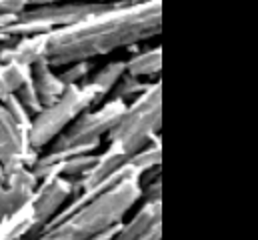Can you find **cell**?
<instances>
[{
	"instance_id": "cell-9",
	"label": "cell",
	"mask_w": 258,
	"mask_h": 240,
	"mask_svg": "<svg viewBox=\"0 0 258 240\" xmlns=\"http://www.w3.org/2000/svg\"><path fill=\"white\" fill-rule=\"evenodd\" d=\"M36 184L38 178L28 168H18L14 172H8L4 184H0V220L12 210L20 208L24 202H28Z\"/></svg>"
},
{
	"instance_id": "cell-18",
	"label": "cell",
	"mask_w": 258,
	"mask_h": 240,
	"mask_svg": "<svg viewBox=\"0 0 258 240\" xmlns=\"http://www.w3.org/2000/svg\"><path fill=\"white\" fill-rule=\"evenodd\" d=\"M66 68L64 72H60V80L64 84H80L88 74H90V68H92V62L90 60H80V62H72V64H66L62 66Z\"/></svg>"
},
{
	"instance_id": "cell-4",
	"label": "cell",
	"mask_w": 258,
	"mask_h": 240,
	"mask_svg": "<svg viewBox=\"0 0 258 240\" xmlns=\"http://www.w3.org/2000/svg\"><path fill=\"white\" fill-rule=\"evenodd\" d=\"M98 94L96 88L86 82V84H66L64 92L48 106H44L34 118L30 120L28 126V140L34 150L40 152L48 142H52L66 126L82 114L88 108L98 106Z\"/></svg>"
},
{
	"instance_id": "cell-22",
	"label": "cell",
	"mask_w": 258,
	"mask_h": 240,
	"mask_svg": "<svg viewBox=\"0 0 258 240\" xmlns=\"http://www.w3.org/2000/svg\"><path fill=\"white\" fill-rule=\"evenodd\" d=\"M6 176H8V172L4 170V166L0 164V184H4V180H6Z\"/></svg>"
},
{
	"instance_id": "cell-19",
	"label": "cell",
	"mask_w": 258,
	"mask_h": 240,
	"mask_svg": "<svg viewBox=\"0 0 258 240\" xmlns=\"http://www.w3.org/2000/svg\"><path fill=\"white\" fill-rule=\"evenodd\" d=\"M2 104H4V108L10 112V116L16 120L18 124H22V126H30V112L26 110V106L16 98V94H10V96H6L4 100H2Z\"/></svg>"
},
{
	"instance_id": "cell-3",
	"label": "cell",
	"mask_w": 258,
	"mask_h": 240,
	"mask_svg": "<svg viewBox=\"0 0 258 240\" xmlns=\"http://www.w3.org/2000/svg\"><path fill=\"white\" fill-rule=\"evenodd\" d=\"M162 124V84L150 82L138 96H134L108 130V142H116L128 158L148 144Z\"/></svg>"
},
{
	"instance_id": "cell-21",
	"label": "cell",
	"mask_w": 258,
	"mask_h": 240,
	"mask_svg": "<svg viewBox=\"0 0 258 240\" xmlns=\"http://www.w3.org/2000/svg\"><path fill=\"white\" fill-rule=\"evenodd\" d=\"M14 20H16V16H14V14H0V30H2L4 26L12 24Z\"/></svg>"
},
{
	"instance_id": "cell-7",
	"label": "cell",
	"mask_w": 258,
	"mask_h": 240,
	"mask_svg": "<svg viewBox=\"0 0 258 240\" xmlns=\"http://www.w3.org/2000/svg\"><path fill=\"white\" fill-rule=\"evenodd\" d=\"M38 150L30 146L28 126L18 124L0 102V164L6 172L18 168H30L36 160Z\"/></svg>"
},
{
	"instance_id": "cell-13",
	"label": "cell",
	"mask_w": 258,
	"mask_h": 240,
	"mask_svg": "<svg viewBox=\"0 0 258 240\" xmlns=\"http://www.w3.org/2000/svg\"><path fill=\"white\" fill-rule=\"evenodd\" d=\"M162 70V48L154 46L144 52L134 54L130 60H126V74L142 78V76H158Z\"/></svg>"
},
{
	"instance_id": "cell-8",
	"label": "cell",
	"mask_w": 258,
	"mask_h": 240,
	"mask_svg": "<svg viewBox=\"0 0 258 240\" xmlns=\"http://www.w3.org/2000/svg\"><path fill=\"white\" fill-rule=\"evenodd\" d=\"M162 230V200H144L142 208L120 226V240H158Z\"/></svg>"
},
{
	"instance_id": "cell-16",
	"label": "cell",
	"mask_w": 258,
	"mask_h": 240,
	"mask_svg": "<svg viewBox=\"0 0 258 240\" xmlns=\"http://www.w3.org/2000/svg\"><path fill=\"white\" fill-rule=\"evenodd\" d=\"M150 82H142L140 78H136V76H130V74H122L120 78H118V82L114 84V88H112V96H116V98H122V100H132L134 96H138L146 86H148Z\"/></svg>"
},
{
	"instance_id": "cell-6",
	"label": "cell",
	"mask_w": 258,
	"mask_h": 240,
	"mask_svg": "<svg viewBox=\"0 0 258 240\" xmlns=\"http://www.w3.org/2000/svg\"><path fill=\"white\" fill-rule=\"evenodd\" d=\"M76 194L74 178H68L62 174H50L38 180L30 204H32V226L28 236L36 238L44 230V226L58 214V210Z\"/></svg>"
},
{
	"instance_id": "cell-10",
	"label": "cell",
	"mask_w": 258,
	"mask_h": 240,
	"mask_svg": "<svg viewBox=\"0 0 258 240\" xmlns=\"http://www.w3.org/2000/svg\"><path fill=\"white\" fill-rule=\"evenodd\" d=\"M32 82H34L36 92L40 96L42 108L52 104L66 88V84L60 80V76L56 72H52V68L44 60H38L36 64H32Z\"/></svg>"
},
{
	"instance_id": "cell-15",
	"label": "cell",
	"mask_w": 258,
	"mask_h": 240,
	"mask_svg": "<svg viewBox=\"0 0 258 240\" xmlns=\"http://www.w3.org/2000/svg\"><path fill=\"white\" fill-rule=\"evenodd\" d=\"M128 162L132 166L138 168L140 174H142L144 170H150V168H154V166H160V162H162V144H160V138L154 136L148 144H144L140 150H136V152L130 156Z\"/></svg>"
},
{
	"instance_id": "cell-17",
	"label": "cell",
	"mask_w": 258,
	"mask_h": 240,
	"mask_svg": "<svg viewBox=\"0 0 258 240\" xmlns=\"http://www.w3.org/2000/svg\"><path fill=\"white\" fill-rule=\"evenodd\" d=\"M16 98L26 106V110L30 114H38L42 110V102H40V96L36 92V86L32 82V78H28L18 90H16Z\"/></svg>"
},
{
	"instance_id": "cell-12",
	"label": "cell",
	"mask_w": 258,
	"mask_h": 240,
	"mask_svg": "<svg viewBox=\"0 0 258 240\" xmlns=\"http://www.w3.org/2000/svg\"><path fill=\"white\" fill-rule=\"evenodd\" d=\"M30 226H32V204L28 200L0 220V238H24L28 236Z\"/></svg>"
},
{
	"instance_id": "cell-20",
	"label": "cell",
	"mask_w": 258,
	"mask_h": 240,
	"mask_svg": "<svg viewBox=\"0 0 258 240\" xmlns=\"http://www.w3.org/2000/svg\"><path fill=\"white\" fill-rule=\"evenodd\" d=\"M28 0H0V14H22L28 8Z\"/></svg>"
},
{
	"instance_id": "cell-2",
	"label": "cell",
	"mask_w": 258,
	"mask_h": 240,
	"mask_svg": "<svg viewBox=\"0 0 258 240\" xmlns=\"http://www.w3.org/2000/svg\"><path fill=\"white\" fill-rule=\"evenodd\" d=\"M142 198L140 172L132 168L128 174L94 194L68 216L46 226L40 238L48 240H86L94 238L104 228L124 222L130 208Z\"/></svg>"
},
{
	"instance_id": "cell-5",
	"label": "cell",
	"mask_w": 258,
	"mask_h": 240,
	"mask_svg": "<svg viewBox=\"0 0 258 240\" xmlns=\"http://www.w3.org/2000/svg\"><path fill=\"white\" fill-rule=\"evenodd\" d=\"M110 2H76V0H66V2H52V4H40L34 10H24L22 14L16 16V20L8 26L2 28V32H8L12 36H28V34H40V32H50L54 28H60L66 24L76 22L78 18L96 12L100 8H106Z\"/></svg>"
},
{
	"instance_id": "cell-1",
	"label": "cell",
	"mask_w": 258,
	"mask_h": 240,
	"mask_svg": "<svg viewBox=\"0 0 258 240\" xmlns=\"http://www.w3.org/2000/svg\"><path fill=\"white\" fill-rule=\"evenodd\" d=\"M162 30V0L124 4L110 2L72 24L40 32L44 62L50 68L106 56L118 48H130L158 36Z\"/></svg>"
},
{
	"instance_id": "cell-14",
	"label": "cell",
	"mask_w": 258,
	"mask_h": 240,
	"mask_svg": "<svg viewBox=\"0 0 258 240\" xmlns=\"http://www.w3.org/2000/svg\"><path fill=\"white\" fill-rule=\"evenodd\" d=\"M126 70V60H114L106 66H102L88 82L96 88V94H98V102H104V98L112 92L114 84L118 82V78L124 74Z\"/></svg>"
},
{
	"instance_id": "cell-11",
	"label": "cell",
	"mask_w": 258,
	"mask_h": 240,
	"mask_svg": "<svg viewBox=\"0 0 258 240\" xmlns=\"http://www.w3.org/2000/svg\"><path fill=\"white\" fill-rule=\"evenodd\" d=\"M32 78V66L22 64L18 60H6L0 62V102L10 96L16 94V90L28 80Z\"/></svg>"
}]
</instances>
